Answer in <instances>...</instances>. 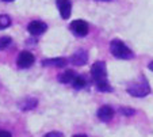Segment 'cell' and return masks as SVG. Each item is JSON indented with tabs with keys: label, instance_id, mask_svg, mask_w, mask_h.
Instances as JSON below:
<instances>
[{
	"label": "cell",
	"instance_id": "6da1fadb",
	"mask_svg": "<svg viewBox=\"0 0 153 137\" xmlns=\"http://www.w3.org/2000/svg\"><path fill=\"white\" fill-rule=\"evenodd\" d=\"M91 76H92L94 83L96 84V88L102 92H110L113 91L111 86L107 80V68L104 61H96L91 67Z\"/></svg>",
	"mask_w": 153,
	"mask_h": 137
},
{
	"label": "cell",
	"instance_id": "7a4b0ae2",
	"mask_svg": "<svg viewBox=\"0 0 153 137\" xmlns=\"http://www.w3.org/2000/svg\"><path fill=\"white\" fill-rule=\"evenodd\" d=\"M110 52L113 53L114 57L119 60H131L134 57L133 50L126 46V44L122 42L121 39H113L110 42Z\"/></svg>",
	"mask_w": 153,
	"mask_h": 137
},
{
	"label": "cell",
	"instance_id": "3957f363",
	"mask_svg": "<svg viewBox=\"0 0 153 137\" xmlns=\"http://www.w3.org/2000/svg\"><path fill=\"white\" fill-rule=\"evenodd\" d=\"M127 92H129V95L136 96V98H144L150 94V86L144 76H141L140 82L133 83L131 86L127 87Z\"/></svg>",
	"mask_w": 153,
	"mask_h": 137
},
{
	"label": "cell",
	"instance_id": "277c9868",
	"mask_svg": "<svg viewBox=\"0 0 153 137\" xmlns=\"http://www.w3.org/2000/svg\"><path fill=\"white\" fill-rule=\"evenodd\" d=\"M34 54L31 52H27V50H23L20 52L19 56H18L16 60V65L20 69H26V68H30L33 64H34Z\"/></svg>",
	"mask_w": 153,
	"mask_h": 137
},
{
	"label": "cell",
	"instance_id": "5b68a950",
	"mask_svg": "<svg viewBox=\"0 0 153 137\" xmlns=\"http://www.w3.org/2000/svg\"><path fill=\"white\" fill-rule=\"evenodd\" d=\"M71 31L76 37H85L88 34V23L83 19H76L71 23Z\"/></svg>",
	"mask_w": 153,
	"mask_h": 137
},
{
	"label": "cell",
	"instance_id": "8992f818",
	"mask_svg": "<svg viewBox=\"0 0 153 137\" xmlns=\"http://www.w3.org/2000/svg\"><path fill=\"white\" fill-rule=\"evenodd\" d=\"M69 61L72 63L73 65H76V67H81V65L87 64V61H88V53L84 49H79L77 52H75L71 56Z\"/></svg>",
	"mask_w": 153,
	"mask_h": 137
},
{
	"label": "cell",
	"instance_id": "52a82bcc",
	"mask_svg": "<svg viewBox=\"0 0 153 137\" xmlns=\"http://www.w3.org/2000/svg\"><path fill=\"white\" fill-rule=\"evenodd\" d=\"M48 30V26L45 22L42 21H33L29 23V26H27V31L30 33L31 35H41L43 34V33Z\"/></svg>",
	"mask_w": 153,
	"mask_h": 137
},
{
	"label": "cell",
	"instance_id": "ba28073f",
	"mask_svg": "<svg viewBox=\"0 0 153 137\" xmlns=\"http://www.w3.org/2000/svg\"><path fill=\"white\" fill-rule=\"evenodd\" d=\"M56 4L58 7V11L62 19H68L72 12V3L71 0H56Z\"/></svg>",
	"mask_w": 153,
	"mask_h": 137
},
{
	"label": "cell",
	"instance_id": "9c48e42d",
	"mask_svg": "<svg viewBox=\"0 0 153 137\" xmlns=\"http://www.w3.org/2000/svg\"><path fill=\"white\" fill-rule=\"evenodd\" d=\"M96 115H98V118L102 122H108V121L113 120V117H114V109L111 106L104 105L98 110Z\"/></svg>",
	"mask_w": 153,
	"mask_h": 137
},
{
	"label": "cell",
	"instance_id": "30bf717a",
	"mask_svg": "<svg viewBox=\"0 0 153 137\" xmlns=\"http://www.w3.org/2000/svg\"><path fill=\"white\" fill-rule=\"evenodd\" d=\"M42 67H56V68H64L67 67L68 60L64 57H54V58H46L42 60Z\"/></svg>",
	"mask_w": 153,
	"mask_h": 137
},
{
	"label": "cell",
	"instance_id": "8fae6325",
	"mask_svg": "<svg viewBox=\"0 0 153 137\" xmlns=\"http://www.w3.org/2000/svg\"><path fill=\"white\" fill-rule=\"evenodd\" d=\"M38 105V101L35 98H25L22 102L19 103V107L22 111H29V110H33L35 109Z\"/></svg>",
	"mask_w": 153,
	"mask_h": 137
},
{
	"label": "cell",
	"instance_id": "7c38bea8",
	"mask_svg": "<svg viewBox=\"0 0 153 137\" xmlns=\"http://www.w3.org/2000/svg\"><path fill=\"white\" fill-rule=\"evenodd\" d=\"M76 72L75 71H72V69H67L64 73H61L60 75V82L61 83H64V84H68V83H72L73 80H75V77H76Z\"/></svg>",
	"mask_w": 153,
	"mask_h": 137
},
{
	"label": "cell",
	"instance_id": "4fadbf2b",
	"mask_svg": "<svg viewBox=\"0 0 153 137\" xmlns=\"http://www.w3.org/2000/svg\"><path fill=\"white\" fill-rule=\"evenodd\" d=\"M72 86L76 88V90H81L83 87H85V86H87V80L84 79L83 76H79L77 75L75 77V80L72 82Z\"/></svg>",
	"mask_w": 153,
	"mask_h": 137
},
{
	"label": "cell",
	"instance_id": "5bb4252c",
	"mask_svg": "<svg viewBox=\"0 0 153 137\" xmlns=\"http://www.w3.org/2000/svg\"><path fill=\"white\" fill-rule=\"evenodd\" d=\"M11 26V18L8 15H0V30H4Z\"/></svg>",
	"mask_w": 153,
	"mask_h": 137
},
{
	"label": "cell",
	"instance_id": "9a60e30c",
	"mask_svg": "<svg viewBox=\"0 0 153 137\" xmlns=\"http://www.w3.org/2000/svg\"><path fill=\"white\" fill-rule=\"evenodd\" d=\"M11 44H12L11 37H7V35L0 37V52H1V50H6L8 46H11Z\"/></svg>",
	"mask_w": 153,
	"mask_h": 137
},
{
	"label": "cell",
	"instance_id": "2e32d148",
	"mask_svg": "<svg viewBox=\"0 0 153 137\" xmlns=\"http://www.w3.org/2000/svg\"><path fill=\"white\" fill-rule=\"evenodd\" d=\"M119 113L122 114V115H126V117H131L136 114V110L131 107H119Z\"/></svg>",
	"mask_w": 153,
	"mask_h": 137
},
{
	"label": "cell",
	"instance_id": "e0dca14e",
	"mask_svg": "<svg viewBox=\"0 0 153 137\" xmlns=\"http://www.w3.org/2000/svg\"><path fill=\"white\" fill-rule=\"evenodd\" d=\"M43 137H64V134L61 133V132H49V133H46Z\"/></svg>",
	"mask_w": 153,
	"mask_h": 137
},
{
	"label": "cell",
	"instance_id": "ac0fdd59",
	"mask_svg": "<svg viewBox=\"0 0 153 137\" xmlns=\"http://www.w3.org/2000/svg\"><path fill=\"white\" fill-rule=\"evenodd\" d=\"M0 137H12L8 130H0Z\"/></svg>",
	"mask_w": 153,
	"mask_h": 137
},
{
	"label": "cell",
	"instance_id": "d6986e66",
	"mask_svg": "<svg viewBox=\"0 0 153 137\" xmlns=\"http://www.w3.org/2000/svg\"><path fill=\"white\" fill-rule=\"evenodd\" d=\"M149 69H150V71H153V61L149 64Z\"/></svg>",
	"mask_w": 153,
	"mask_h": 137
},
{
	"label": "cell",
	"instance_id": "ffe728a7",
	"mask_svg": "<svg viewBox=\"0 0 153 137\" xmlns=\"http://www.w3.org/2000/svg\"><path fill=\"white\" fill-rule=\"evenodd\" d=\"M73 137H85V136H84V134H75Z\"/></svg>",
	"mask_w": 153,
	"mask_h": 137
},
{
	"label": "cell",
	"instance_id": "44dd1931",
	"mask_svg": "<svg viewBox=\"0 0 153 137\" xmlns=\"http://www.w3.org/2000/svg\"><path fill=\"white\" fill-rule=\"evenodd\" d=\"M3 1H14V0H3Z\"/></svg>",
	"mask_w": 153,
	"mask_h": 137
},
{
	"label": "cell",
	"instance_id": "7402d4cb",
	"mask_svg": "<svg viewBox=\"0 0 153 137\" xmlns=\"http://www.w3.org/2000/svg\"><path fill=\"white\" fill-rule=\"evenodd\" d=\"M102 1H107V0H102Z\"/></svg>",
	"mask_w": 153,
	"mask_h": 137
}]
</instances>
